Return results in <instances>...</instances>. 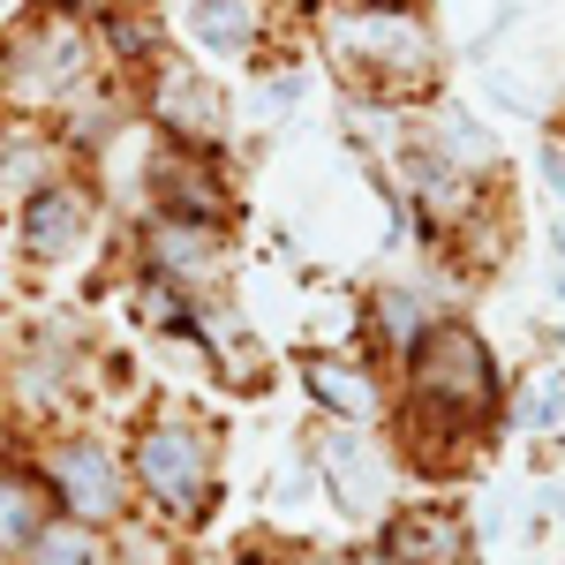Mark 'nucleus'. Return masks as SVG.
<instances>
[{"mask_svg":"<svg viewBox=\"0 0 565 565\" xmlns=\"http://www.w3.org/2000/svg\"><path fill=\"white\" fill-rule=\"evenodd\" d=\"M317 39L354 90H377V98H415L445 68L430 15L415 0H324Z\"/></svg>","mask_w":565,"mask_h":565,"instance_id":"1","label":"nucleus"},{"mask_svg":"<svg viewBox=\"0 0 565 565\" xmlns=\"http://www.w3.org/2000/svg\"><path fill=\"white\" fill-rule=\"evenodd\" d=\"M76 8H98V15H106V8H114V0H39V15H61V23H68V15H76Z\"/></svg>","mask_w":565,"mask_h":565,"instance_id":"20","label":"nucleus"},{"mask_svg":"<svg viewBox=\"0 0 565 565\" xmlns=\"http://www.w3.org/2000/svg\"><path fill=\"white\" fill-rule=\"evenodd\" d=\"M106 39H114L121 61H136V53H151V45H159V23H151V15H136V8H106Z\"/></svg>","mask_w":565,"mask_h":565,"instance_id":"17","label":"nucleus"},{"mask_svg":"<svg viewBox=\"0 0 565 565\" xmlns=\"http://www.w3.org/2000/svg\"><path fill=\"white\" fill-rule=\"evenodd\" d=\"M385 565H468V521L452 513V505H399V513H385Z\"/></svg>","mask_w":565,"mask_h":565,"instance_id":"9","label":"nucleus"},{"mask_svg":"<svg viewBox=\"0 0 565 565\" xmlns=\"http://www.w3.org/2000/svg\"><path fill=\"white\" fill-rule=\"evenodd\" d=\"M0 61H8V90H15L23 106H53V98H68V90L90 76L84 31L61 23V15H31L23 31H8Z\"/></svg>","mask_w":565,"mask_h":565,"instance_id":"5","label":"nucleus"},{"mask_svg":"<svg viewBox=\"0 0 565 565\" xmlns=\"http://www.w3.org/2000/svg\"><path fill=\"white\" fill-rule=\"evenodd\" d=\"M212 468H218V437L204 423H189V415H159V423L136 430L129 476L143 482V498L159 513H181V521L204 513L212 505Z\"/></svg>","mask_w":565,"mask_h":565,"instance_id":"3","label":"nucleus"},{"mask_svg":"<svg viewBox=\"0 0 565 565\" xmlns=\"http://www.w3.org/2000/svg\"><path fill=\"white\" fill-rule=\"evenodd\" d=\"M264 31H271V0H189V39L218 61L257 53Z\"/></svg>","mask_w":565,"mask_h":565,"instance_id":"13","label":"nucleus"},{"mask_svg":"<svg viewBox=\"0 0 565 565\" xmlns=\"http://www.w3.org/2000/svg\"><path fill=\"white\" fill-rule=\"evenodd\" d=\"M15 565H106V543H98V527H84V521H45L39 535H31V551Z\"/></svg>","mask_w":565,"mask_h":565,"instance_id":"16","label":"nucleus"},{"mask_svg":"<svg viewBox=\"0 0 565 565\" xmlns=\"http://www.w3.org/2000/svg\"><path fill=\"white\" fill-rule=\"evenodd\" d=\"M370 324H377V340H385L392 354H407L437 324V309H423L415 287H377V295H370Z\"/></svg>","mask_w":565,"mask_h":565,"instance_id":"15","label":"nucleus"},{"mask_svg":"<svg viewBox=\"0 0 565 565\" xmlns=\"http://www.w3.org/2000/svg\"><path fill=\"white\" fill-rule=\"evenodd\" d=\"M151 121H159V129H174V143L204 151V143H218V129H226V106H218V90L204 84L196 68L159 61V84H151Z\"/></svg>","mask_w":565,"mask_h":565,"instance_id":"11","label":"nucleus"},{"mask_svg":"<svg viewBox=\"0 0 565 565\" xmlns=\"http://www.w3.org/2000/svg\"><path fill=\"white\" fill-rule=\"evenodd\" d=\"M151 196H159V212L167 218H204V226H226L234 212V196H226V181L204 167V151H189V143H167V151H151Z\"/></svg>","mask_w":565,"mask_h":565,"instance_id":"8","label":"nucleus"},{"mask_svg":"<svg viewBox=\"0 0 565 565\" xmlns=\"http://www.w3.org/2000/svg\"><path fill=\"white\" fill-rule=\"evenodd\" d=\"M317 460H324V490L348 505L354 521H370L377 513V490H385V452L370 445V430H324V445H317Z\"/></svg>","mask_w":565,"mask_h":565,"instance_id":"12","label":"nucleus"},{"mask_svg":"<svg viewBox=\"0 0 565 565\" xmlns=\"http://www.w3.org/2000/svg\"><path fill=\"white\" fill-rule=\"evenodd\" d=\"M302 385H309V399H317L332 423H348V430L385 423V377H377L370 362H348V354H309Z\"/></svg>","mask_w":565,"mask_h":565,"instance_id":"10","label":"nucleus"},{"mask_svg":"<svg viewBox=\"0 0 565 565\" xmlns=\"http://www.w3.org/2000/svg\"><path fill=\"white\" fill-rule=\"evenodd\" d=\"M535 167H543V189L565 204V143H543V151H535Z\"/></svg>","mask_w":565,"mask_h":565,"instance_id":"19","label":"nucleus"},{"mask_svg":"<svg viewBox=\"0 0 565 565\" xmlns=\"http://www.w3.org/2000/svg\"><path fill=\"white\" fill-rule=\"evenodd\" d=\"M39 476H45V490L68 505V521H84V527H114L121 513H129V468L84 430L53 437L45 460H39Z\"/></svg>","mask_w":565,"mask_h":565,"instance_id":"4","label":"nucleus"},{"mask_svg":"<svg viewBox=\"0 0 565 565\" xmlns=\"http://www.w3.org/2000/svg\"><path fill=\"white\" fill-rule=\"evenodd\" d=\"M407 392H415V399H437V407H452V415L490 423V407H498L505 377H498L490 340H482L468 317H437L430 332L407 348Z\"/></svg>","mask_w":565,"mask_h":565,"instance_id":"2","label":"nucleus"},{"mask_svg":"<svg viewBox=\"0 0 565 565\" xmlns=\"http://www.w3.org/2000/svg\"><path fill=\"white\" fill-rule=\"evenodd\" d=\"M302 565H348V558H302Z\"/></svg>","mask_w":565,"mask_h":565,"instance_id":"21","label":"nucleus"},{"mask_svg":"<svg viewBox=\"0 0 565 565\" xmlns=\"http://www.w3.org/2000/svg\"><path fill=\"white\" fill-rule=\"evenodd\" d=\"M143 271H159L167 287H204V279H218L226 271V226L151 212V226H143Z\"/></svg>","mask_w":565,"mask_h":565,"instance_id":"6","label":"nucleus"},{"mask_svg":"<svg viewBox=\"0 0 565 565\" xmlns=\"http://www.w3.org/2000/svg\"><path fill=\"white\" fill-rule=\"evenodd\" d=\"M0 460H8V423H0Z\"/></svg>","mask_w":565,"mask_h":565,"instance_id":"22","label":"nucleus"},{"mask_svg":"<svg viewBox=\"0 0 565 565\" xmlns=\"http://www.w3.org/2000/svg\"><path fill=\"white\" fill-rule=\"evenodd\" d=\"M558 257H565V218H558Z\"/></svg>","mask_w":565,"mask_h":565,"instance_id":"23","label":"nucleus"},{"mask_svg":"<svg viewBox=\"0 0 565 565\" xmlns=\"http://www.w3.org/2000/svg\"><path fill=\"white\" fill-rule=\"evenodd\" d=\"M45 476L31 468H15V460H0V558H23L31 551V535H39L53 513H45Z\"/></svg>","mask_w":565,"mask_h":565,"instance_id":"14","label":"nucleus"},{"mask_svg":"<svg viewBox=\"0 0 565 565\" xmlns=\"http://www.w3.org/2000/svg\"><path fill=\"white\" fill-rule=\"evenodd\" d=\"M84 234H90V196L76 181H39L23 196V212H15V242H23V257H39V264L76 257Z\"/></svg>","mask_w":565,"mask_h":565,"instance_id":"7","label":"nucleus"},{"mask_svg":"<svg viewBox=\"0 0 565 565\" xmlns=\"http://www.w3.org/2000/svg\"><path fill=\"white\" fill-rule=\"evenodd\" d=\"M558 415H565V377H551L543 392H527V399H521V423H527V430H551Z\"/></svg>","mask_w":565,"mask_h":565,"instance_id":"18","label":"nucleus"}]
</instances>
